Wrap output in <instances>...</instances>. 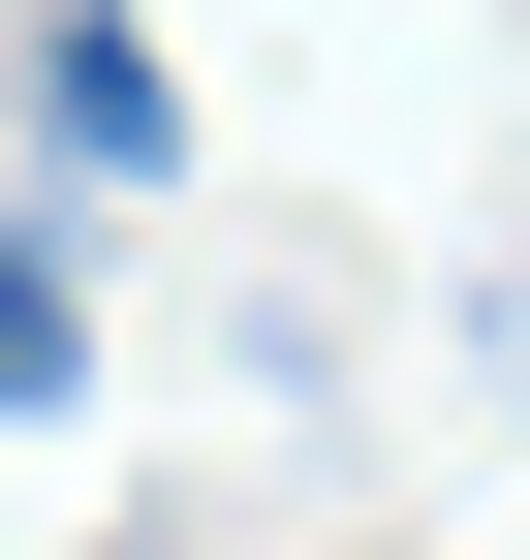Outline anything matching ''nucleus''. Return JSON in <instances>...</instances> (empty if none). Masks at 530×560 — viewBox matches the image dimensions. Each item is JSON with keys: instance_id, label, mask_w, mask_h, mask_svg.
<instances>
[{"instance_id": "nucleus-2", "label": "nucleus", "mask_w": 530, "mask_h": 560, "mask_svg": "<svg viewBox=\"0 0 530 560\" xmlns=\"http://www.w3.org/2000/svg\"><path fill=\"white\" fill-rule=\"evenodd\" d=\"M94 374V280H62V219H0V405H62Z\"/></svg>"}, {"instance_id": "nucleus-1", "label": "nucleus", "mask_w": 530, "mask_h": 560, "mask_svg": "<svg viewBox=\"0 0 530 560\" xmlns=\"http://www.w3.org/2000/svg\"><path fill=\"white\" fill-rule=\"evenodd\" d=\"M0 62H32V125H62L94 187H157V156H187V94H157V32H125V0H32Z\"/></svg>"}, {"instance_id": "nucleus-3", "label": "nucleus", "mask_w": 530, "mask_h": 560, "mask_svg": "<svg viewBox=\"0 0 530 560\" xmlns=\"http://www.w3.org/2000/svg\"><path fill=\"white\" fill-rule=\"evenodd\" d=\"M0 32H32V0H0Z\"/></svg>"}]
</instances>
